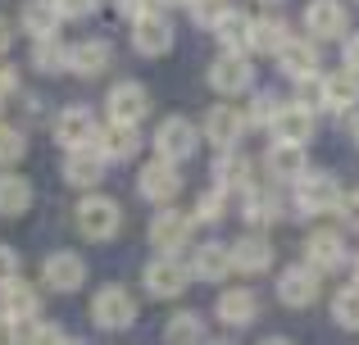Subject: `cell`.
<instances>
[{
  "mask_svg": "<svg viewBox=\"0 0 359 345\" xmlns=\"http://www.w3.org/2000/svg\"><path fill=\"white\" fill-rule=\"evenodd\" d=\"M341 182L332 173H300L296 177V213L318 218V213H332L341 204Z\"/></svg>",
  "mask_w": 359,
  "mask_h": 345,
  "instance_id": "1",
  "label": "cell"
},
{
  "mask_svg": "<svg viewBox=\"0 0 359 345\" xmlns=\"http://www.w3.org/2000/svg\"><path fill=\"white\" fill-rule=\"evenodd\" d=\"M196 146H201V132H196L191 118H182V114L164 118V123L155 127V155L168 160V164H187L196 155Z\"/></svg>",
  "mask_w": 359,
  "mask_h": 345,
  "instance_id": "2",
  "label": "cell"
},
{
  "mask_svg": "<svg viewBox=\"0 0 359 345\" xmlns=\"http://www.w3.org/2000/svg\"><path fill=\"white\" fill-rule=\"evenodd\" d=\"M305 27H309L314 41H346V36H351V9H346L341 0H309Z\"/></svg>",
  "mask_w": 359,
  "mask_h": 345,
  "instance_id": "3",
  "label": "cell"
},
{
  "mask_svg": "<svg viewBox=\"0 0 359 345\" xmlns=\"http://www.w3.org/2000/svg\"><path fill=\"white\" fill-rule=\"evenodd\" d=\"M123 227V209L118 200H109V195H87V200L78 204V232L91 241H109L114 232Z\"/></svg>",
  "mask_w": 359,
  "mask_h": 345,
  "instance_id": "4",
  "label": "cell"
},
{
  "mask_svg": "<svg viewBox=\"0 0 359 345\" xmlns=\"http://www.w3.org/2000/svg\"><path fill=\"white\" fill-rule=\"evenodd\" d=\"M273 141H291V146H309L314 141V109L300 105V100H282V109L269 123Z\"/></svg>",
  "mask_w": 359,
  "mask_h": 345,
  "instance_id": "5",
  "label": "cell"
},
{
  "mask_svg": "<svg viewBox=\"0 0 359 345\" xmlns=\"http://www.w3.org/2000/svg\"><path fill=\"white\" fill-rule=\"evenodd\" d=\"M250 82H255V69L237 50H223L219 59L210 64V87L219 91V96H241V91H250Z\"/></svg>",
  "mask_w": 359,
  "mask_h": 345,
  "instance_id": "6",
  "label": "cell"
},
{
  "mask_svg": "<svg viewBox=\"0 0 359 345\" xmlns=\"http://www.w3.org/2000/svg\"><path fill=\"white\" fill-rule=\"evenodd\" d=\"M318 273L309 264H291V268H282V277H278V300L287 304V309H309V304L318 300Z\"/></svg>",
  "mask_w": 359,
  "mask_h": 345,
  "instance_id": "7",
  "label": "cell"
},
{
  "mask_svg": "<svg viewBox=\"0 0 359 345\" xmlns=\"http://www.w3.org/2000/svg\"><path fill=\"white\" fill-rule=\"evenodd\" d=\"M55 136H60L64 150H87V146H96L100 123H96V114H91V109L73 105V109H64V114L55 118Z\"/></svg>",
  "mask_w": 359,
  "mask_h": 345,
  "instance_id": "8",
  "label": "cell"
},
{
  "mask_svg": "<svg viewBox=\"0 0 359 345\" xmlns=\"http://www.w3.org/2000/svg\"><path fill=\"white\" fill-rule=\"evenodd\" d=\"M273 59H278V69L287 73L291 82L318 78V45L309 41V36H287V41H282V50L273 55Z\"/></svg>",
  "mask_w": 359,
  "mask_h": 345,
  "instance_id": "9",
  "label": "cell"
},
{
  "mask_svg": "<svg viewBox=\"0 0 359 345\" xmlns=\"http://www.w3.org/2000/svg\"><path fill=\"white\" fill-rule=\"evenodd\" d=\"M355 105H359V73L341 69V73L318 78V109H327V114H351Z\"/></svg>",
  "mask_w": 359,
  "mask_h": 345,
  "instance_id": "10",
  "label": "cell"
},
{
  "mask_svg": "<svg viewBox=\"0 0 359 345\" xmlns=\"http://www.w3.org/2000/svg\"><path fill=\"white\" fill-rule=\"evenodd\" d=\"M91 318H96V328H105V332H123V328H132V318H137V304H132V295L123 291V286H105V291L96 295V304H91Z\"/></svg>",
  "mask_w": 359,
  "mask_h": 345,
  "instance_id": "11",
  "label": "cell"
},
{
  "mask_svg": "<svg viewBox=\"0 0 359 345\" xmlns=\"http://www.w3.org/2000/svg\"><path fill=\"white\" fill-rule=\"evenodd\" d=\"M146 291L159 295V300H173V295L187 291V264L173 255H159L146 264Z\"/></svg>",
  "mask_w": 359,
  "mask_h": 345,
  "instance_id": "12",
  "label": "cell"
},
{
  "mask_svg": "<svg viewBox=\"0 0 359 345\" xmlns=\"http://www.w3.org/2000/svg\"><path fill=\"white\" fill-rule=\"evenodd\" d=\"M132 45H137V55H168L173 50V23H168L164 14H141L137 23H132Z\"/></svg>",
  "mask_w": 359,
  "mask_h": 345,
  "instance_id": "13",
  "label": "cell"
},
{
  "mask_svg": "<svg viewBox=\"0 0 359 345\" xmlns=\"http://www.w3.org/2000/svg\"><path fill=\"white\" fill-rule=\"evenodd\" d=\"M146 114H150V96H146L141 82H118V87L109 91V123L137 127Z\"/></svg>",
  "mask_w": 359,
  "mask_h": 345,
  "instance_id": "14",
  "label": "cell"
},
{
  "mask_svg": "<svg viewBox=\"0 0 359 345\" xmlns=\"http://www.w3.org/2000/svg\"><path fill=\"white\" fill-rule=\"evenodd\" d=\"M305 264L314 268L318 277H323V273H337V268L346 264V241H341V232H309V241H305Z\"/></svg>",
  "mask_w": 359,
  "mask_h": 345,
  "instance_id": "15",
  "label": "cell"
},
{
  "mask_svg": "<svg viewBox=\"0 0 359 345\" xmlns=\"http://www.w3.org/2000/svg\"><path fill=\"white\" fill-rule=\"evenodd\" d=\"M137 191L146 195V200H155V204H168L177 191H182V173H177V164L155 160L150 169H141V177H137Z\"/></svg>",
  "mask_w": 359,
  "mask_h": 345,
  "instance_id": "16",
  "label": "cell"
},
{
  "mask_svg": "<svg viewBox=\"0 0 359 345\" xmlns=\"http://www.w3.org/2000/svg\"><path fill=\"white\" fill-rule=\"evenodd\" d=\"M36 309H41V295L32 291L27 282H5L0 286V318H9L14 328H23V323H36Z\"/></svg>",
  "mask_w": 359,
  "mask_h": 345,
  "instance_id": "17",
  "label": "cell"
},
{
  "mask_svg": "<svg viewBox=\"0 0 359 345\" xmlns=\"http://www.w3.org/2000/svg\"><path fill=\"white\" fill-rule=\"evenodd\" d=\"M241 132H245V114H241V109L214 105L210 114H205V141H214L219 150H237Z\"/></svg>",
  "mask_w": 359,
  "mask_h": 345,
  "instance_id": "18",
  "label": "cell"
},
{
  "mask_svg": "<svg viewBox=\"0 0 359 345\" xmlns=\"http://www.w3.org/2000/svg\"><path fill=\"white\" fill-rule=\"evenodd\" d=\"M214 182H219V191H255V164L245 160L241 150H219V160H214Z\"/></svg>",
  "mask_w": 359,
  "mask_h": 345,
  "instance_id": "19",
  "label": "cell"
},
{
  "mask_svg": "<svg viewBox=\"0 0 359 345\" xmlns=\"http://www.w3.org/2000/svg\"><path fill=\"white\" fill-rule=\"evenodd\" d=\"M41 282L50 286V291H78V286L87 282V264H82L78 255H69V250H55L41 264Z\"/></svg>",
  "mask_w": 359,
  "mask_h": 345,
  "instance_id": "20",
  "label": "cell"
},
{
  "mask_svg": "<svg viewBox=\"0 0 359 345\" xmlns=\"http://www.w3.org/2000/svg\"><path fill=\"white\" fill-rule=\"evenodd\" d=\"M105 169H109V160L96 150V146H87V150H69V160H64V182H69V186H100Z\"/></svg>",
  "mask_w": 359,
  "mask_h": 345,
  "instance_id": "21",
  "label": "cell"
},
{
  "mask_svg": "<svg viewBox=\"0 0 359 345\" xmlns=\"http://www.w3.org/2000/svg\"><path fill=\"white\" fill-rule=\"evenodd\" d=\"M232 273H245V277H255V273H269L273 268V246L264 237H241V241H232Z\"/></svg>",
  "mask_w": 359,
  "mask_h": 345,
  "instance_id": "22",
  "label": "cell"
},
{
  "mask_svg": "<svg viewBox=\"0 0 359 345\" xmlns=\"http://www.w3.org/2000/svg\"><path fill=\"white\" fill-rule=\"evenodd\" d=\"M191 227H196V218L191 213H177V209H164L155 223H150V241H155L164 255H173L177 246H187V237H191Z\"/></svg>",
  "mask_w": 359,
  "mask_h": 345,
  "instance_id": "23",
  "label": "cell"
},
{
  "mask_svg": "<svg viewBox=\"0 0 359 345\" xmlns=\"http://www.w3.org/2000/svg\"><path fill=\"white\" fill-rule=\"evenodd\" d=\"M264 169H269V177H278V182H296L300 173H309V164H305V146L273 141V146H269V155H264Z\"/></svg>",
  "mask_w": 359,
  "mask_h": 345,
  "instance_id": "24",
  "label": "cell"
},
{
  "mask_svg": "<svg viewBox=\"0 0 359 345\" xmlns=\"http://www.w3.org/2000/svg\"><path fill=\"white\" fill-rule=\"evenodd\" d=\"M96 150L105 155V160H132V155L141 150V136H137V127H128V123H109V127H100V136H96Z\"/></svg>",
  "mask_w": 359,
  "mask_h": 345,
  "instance_id": "25",
  "label": "cell"
},
{
  "mask_svg": "<svg viewBox=\"0 0 359 345\" xmlns=\"http://www.w3.org/2000/svg\"><path fill=\"white\" fill-rule=\"evenodd\" d=\"M219 318L228 323V328H245V323H255V314H259V300H255V291H245V286H232V291L219 295Z\"/></svg>",
  "mask_w": 359,
  "mask_h": 345,
  "instance_id": "26",
  "label": "cell"
},
{
  "mask_svg": "<svg viewBox=\"0 0 359 345\" xmlns=\"http://www.w3.org/2000/svg\"><path fill=\"white\" fill-rule=\"evenodd\" d=\"M241 213H245L250 227H273V223L287 213V204H282L278 191H259V186H255V191H245V209Z\"/></svg>",
  "mask_w": 359,
  "mask_h": 345,
  "instance_id": "27",
  "label": "cell"
},
{
  "mask_svg": "<svg viewBox=\"0 0 359 345\" xmlns=\"http://www.w3.org/2000/svg\"><path fill=\"white\" fill-rule=\"evenodd\" d=\"M191 273L201 277V282H223V277L232 273V250H223L219 241L201 246V250H196V259H191Z\"/></svg>",
  "mask_w": 359,
  "mask_h": 345,
  "instance_id": "28",
  "label": "cell"
},
{
  "mask_svg": "<svg viewBox=\"0 0 359 345\" xmlns=\"http://www.w3.org/2000/svg\"><path fill=\"white\" fill-rule=\"evenodd\" d=\"M114 59L109 55V41H82L69 50V69L78 73V78H96V73H105V64Z\"/></svg>",
  "mask_w": 359,
  "mask_h": 345,
  "instance_id": "29",
  "label": "cell"
},
{
  "mask_svg": "<svg viewBox=\"0 0 359 345\" xmlns=\"http://www.w3.org/2000/svg\"><path fill=\"white\" fill-rule=\"evenodd\" d=\"M27 204H32V186H27V177L0 173V213H5V218H18Z\"/></svg>",
  "mask_w": 359,
  "mask_h": 345,
  "instance_id": "30",
  "label": "cell"
},
{
  "mask_svg": "<svg viewBox=\"0 0 359 345\" xmlns=\"http://www.w3.org/2000/svg\"><path fill=\"white\" fill-rule=\"evenodd\" d=\"M23 27L32 32V41L55 36V27H60V9H55V0H27V5H23Z\"/></svg>",
  "mask_w": 359,
  "mask_h": 345,
  "instance_id": "31",
  "label": "cell"
},
{
  "mask_svg": "<svg viewBox=\"0 0 359 345\" xmlns=\"http://www.w3.org/2000/svg\"><path fill=\"white\" fill-rule=\"evenodd\" d=\"M287 36H291V32H287V23H282V18H250V50L278 55Z\"/></svg>",
  "mask_w": 359,
  "mask_h": 345,
  "instance_id": "32",
  "label": "cell"
},
{
  "mask_svg": "<svg viewBox=\"0 0 359 345\" xmlns=\"http://www.w3.org/2000/svg\"><path fill=\"white\" fill-rule=\"evenodd\" d=\"M219 41H223V50H237V55H245L250 50V18L241 14V9H228V14L219 18Z\"/></svg>",
  "mask_w": 359,
  "mask_h": 345,
  "instance_id": "33",
  "label": "cell"
},
{
  "mask_svg": "<svg viewBox=\"0 0 359 345\" xmlns=\"http://www.w3.org/2000/svg\"><path fill=\"white\" fill-rule=\"evenodd\" d=\"M69 50L73 45H64L60 36H41V41L32 45V69L36 73H64L69 69Z\"/></svg>",
  "mask_w": 359,
  "mask_h": 345,
  "instance_id": "34",
  "label": "cell"
},
{
  "mask_svg": "<svg viewBox=\"0 0 359 345\" xmlns=\"http://www.w3.org/2000/svg\"><path fill=\"white\" fill-rule=\"evenodd\" d=\"M168 345H205L201 314H173L168 318Z\"/></svg>",
  "mask_w": 359,
  "mask_h": 345,
  "instance_id": "35",
  "label": "cell"
},
{
  "mask_svg": "<svg viewBox=\"0 0 359 345\" xmlns=\"http://www.w3.org/2000/svg\"><path fill=\"white\" fill-rule=\"evenodd\" d=\"M332 318H337V328L359 332V286H341L332 295Z\"/></svg>",
  "mask_w": 359,
  "mask_h": 345,
  "instance_id": "36",
  "label": "cell"
},
{
  "mask_svg": "<svg viewBox=\"0 0 359 345\" xmlns=\"http://www.w3.org/2000/svg\"><path fill=\"white\" fill-rule=\"evenodd\" d=\"M23 155H27V136L18 132V127H0V169L18 164Z\"/></svg>",
  "mask_w": 359,
  "mask_h": 345,
  "instance_id": "37",
  "label": "cell"
},
{
  "mask_svg": "<svg viewBox=\"0 0 359 345\" xmlns=\"http://www.w3.org/2000/svg\"><path fill=\"white\" fill-rule=\"evenodd\" d=\"M223 204H228V191H219V186H214V191H205L201 200H196V213H191V218L196 223H219L223 218Z\"/></svg>",
  "mask_w": 359,
  "mask_h": 345,
  "instance_id": "38",
  "label": "cell"
},
{
  "mask_svg": "<svg viewBox=\"0 0 359 345\" xmlns=\"http://www.w3.org/2000/svg\"><path fill=\"white\" fill-rule=\"evenodd\" d=\"M232 9V0H191V18L201 27H219V18Z\"/></svg>",
  "mask_w": 359,
  "mask_h": 345,
  "instance_id": "39",
  "label": "cell"
},
{
  "mask_svg": "<svg viewBox=\"0 0 359 345\" xmlns=\"http://www.w3.org/2000/svg\"><path fill=\"white\" fill-rule=\"evenodd\" d=\"M278 109H282V100L273 96V91H259V96L250 100V114H245V123H264V127H269Z\"/></svg>",
  "mask_w": 359,
  "mask_h": 345,
  "instance_id": "40",
  "label": "cell"
},
{
  "mask_svg": "<svg viewBox=\"0 0 359 345\" xmlns=\"http://www.w3.org/2000/svg\"><path fill=\"white\" fill-rule=\"evenodd\" d=\"M18 345H64V332L50 323H23V341Z\"/></svg>",
  "mask_w": 359,
  "mask_h": 345,
  "instance_id": "41",
  "label": "cell"
},
{
  "mask_svg": "<svg viewBox=\"0 0 359 345\" xmlns=\"http://www.w3.org/2000/svg\"><path fill=\"white\" fill-rule=\"evenodd\" d=\"M60 18H91L100 9V0H55Z\"/></svg>",
  "mask_w": 359,
  "mask_h": 345,
  "instance_id": "42",
  "label": "cell"
},
{
  "mask_svg": "<svg viewBox=\"0 0 359 345\" xmlns=\"http://www.w3.org/2000/svg\"><path fill=\"white\" fill-rule=\"evenodd\" d=\"M337 213H341V223H346L351 232H359V191H346L341 204H337Z\"/></svg>",
  "mask_w": 359,
  "mask_h": 345,
  "instance_id": "43",
  "label": "cell"
},
{
  "mask_svg": "<svg viewBox=\"0 0 359 345\" xmlns=\"http://www.w3.org/2000/svg\"><path fill=\"white\" fill-rule=\"evenodd\" d=\"M14 277H18V255L9 246H0V286L14 282Z\"/></svg>",
  "mask_w": 359,
  "mask_h": 345,
  "instance_id": "44",
  "label": "cell"
},
{
  "mask_svg": "<svg viewBox=\"0 0 359 345\" xmlns=\"http://www.w3.org/2000/svg\"><path fill=\"white\" fill-rule=\"evenodd\" d=\"M114 5H118V14H128L132 23H137L141 14H150V9H155V0H114Z\"/></svg>",
  "mask_w": 359,
  "mask_h": 345,
  "instance_id": "45",
  "label": "cell"
},
{
  "mask_svg": "<svg viewBox=\"0 0 359 345\" xmlns=\"http://www.w3.org/2000/svg\"><path fill=\"white\" fill-rule=\"evenodd\" d=\"M14 91H18V73L9 69V64H0V100L14 96Z\"/></svg>",
  "mask_w": 359,
  "mask_h": 345,
  "instance_id": "46",
  "label": "cell"
},
{
  "mask_svg": "<svg viewBox=\"0 0 359 345\" xmlns=\"http://www.w3.org/2000/svg\"><path fill=\"white\" fill-rule=\"evenodd\" d=\"M346 69L359 73V36H346Z\"/></svg>",
  "mask_w": 359,
  "mask_h": 345,
  "instance_id": "47",
  "label": "cell"
},
{
  "mask_svg": "<svg viewBox=\"0 0 359 345\" xmlns=\"http://www.w3.org/2000/svg\"><path fill=\"white\" fill-rule=\"evenodd\" d=\"M0 345H18V337H14V323H9V318H0Z\"/></svg>",
  "mask_w": 359,
  "mask_h": 345,
  "instance_id": "48",
  "label": "cell"
},
{
  "mask_svg": "<svg viewBox=\"0 0 359 345\" xmlns=\"http://www.w3.org/2000/svg\"><path fill=\"white\" fill-rule=\"evenodd\" d=\"M9 41H14V32H9V23H5V18H0V59H5V55H9Z\"/></svg>",
  "mask_w": 359,
  "mask_h": 345,
  "instance_id": "49",
  "label": "cell"
},
{
  "mask_svg": "<svg viewBox=\"0 0 359 345\" xmlns=\"http://www.w3.org/2000/svg\"><path fill=\"white\" fill-rule=\"evenodd\" d=\"M259 345H291L287 337H269V341H259Z\"/></svg>",
  "mask_w": 359,
  "mask_h": 345,
  "instance_id": "50",
  "label": "cell"
},
{
  "mask_svg": "<svg viewBox=\"0 0 359 345\" xmlns=\"http://www.w3.org/2000/svg\"><path fill=\"white\" fill-rule=\"evenodd\" d=\"M155 5H191V0H155Z\"/></svg>",
  "mask_w": 359,
  "mask_h": 345,
  "instance_id": "51",
  "label": "cell"
},
{
  "mask_svg": "<svg viewBox=\"0 0 359 345\" xmlns=\"http://www.w3.org/2000/svg\"><path fill=\"white\" fill-rule=\"evenodd\" d=\"M64 345H82V341H78V337H64Z\"/></svg>",
  "mask_w": 359,
  "mask_h": 345,
  "instance_id": "52",
  "label": "cell"
},
{
  "mask_svg": "<svg viewBox=\"0 0 359 345\" xmlns=\"http://www.w3.org/2000/svg\"><path fill=\"white\" fill-rule=\"evenodd\" d=\"M351 132H355V146H359V118H355V127H351Z\"/></svg>",
  "mask_w": 359,
  "mask_h": 345,
  "instance_id": "53",
  "label": "cell"
},
{
  "mask_svg": "<svg viewBox=\"0 0 359 345\" xmlns=\"http://www.w3.org/2000/svg\"><path fill=\"white\" fill-rule=\"evenodd\" d=\"M355 286H359V255H355Z\"/></svg>",
  "mask_w": 359,
  "mask_h": 345,
  "instance_id": "54",
  "label": "cell"
},
{
  "mask_svg": "<svg viewBox=\"0 0 359 345\" xmlns=\"http://www.w3.org/2000/svg\"><path fill=\"white\" fill-rule=\"evenodd\" d=\"M205 345H232V341H205Z\"/></svg>",
  "mask_w": 359,
  "mask_h": 345,
  "instance_id": "55",
  "label": "cell"
},
{
  "mask_svg": "<svg viewBox=\"0 0 359 345\" xmlns=\"http://www.w3.org/2000/svg\"><path fill=\"white\" fill-rule=\"evenodd\" d=\"M269 5H273V0H269Z\"/></svg>",
  "mask_w": 359,
  "mask_h": 345,
  "instance_id": "56",
  "label": "cell"
}]
</instances>
